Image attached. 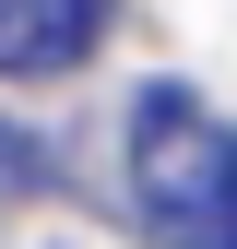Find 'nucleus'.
<instances>
[{
    "label": "nucleus",
    "mask_w": 237,
    "mask_h": 249,
    "mask_svg": "<svg viewBox=\"0 0 237 249\" xmlns=\"http://www.w3.org/2000/svg\"><path fill=\"white\" fill-rule=\"evenodd\" d=\"M118 166H131V213L154 249H237V119H214L190 83L131 95Z\"/></svg>",
    "instance_id": "1"
},
{
    "label": "nucleus",
    "mask_w": 237,
    "mask_h": 249,
    "mask_svg": "<svg viewBox=\"0 0 237 249\" xmlns=\"http://www.w3.org/2000/svg\"><path fill=\"white\" fill-rule=\"evenodd\" d=\"M107 36V0H0V71H71Z\"/></svg>",
    "instance_id": "2"
},
{
    "label": "nucleus",
    "mask_w": 237,
    "mask_h": 249,
    "mask_svg": "<svg viewBox=\"0 0 237 249\" xmlns=\"http://www.w3.org/2000/svg\"><path fill=\"white\" fill-rule=\"evenodd\" d=\"M0 190H48V142L36 131H0Z\"/></svg>",
    "instance_id": "3"
}]
</instances>
